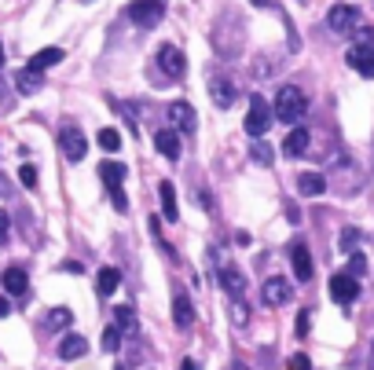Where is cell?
Wrapping results in <instances>:
<instances>
[{
    "mask_svg": "<svg viewBox=\"0 0 374 370\" xmlns=\"http://www.w3.org/2000/svg\"><path fill=\"white\" fill-rule=\"evenodd\" d=\"M114 326H118L121 334L136 330V315H132V308H114Z\"/></svg>",
    "mask_w": 374,
    "mask_h": 370,
    "instance_id": "26",
    "label": "cell"
},
{
    "mask_svg": "<svg viewBox=\"0 0 374 370\" xmlns=\"http://www.w3.org/2000/svg\"><path fill=\"white\" fill-rule=\"evenodd\" d=\"M220 279H224V290L228 293H242V290H246V279H242V271L238 268H224V271H220Z\"/></svg>",
    "mask_w": 374,
    "mask_h": 370,
    "instance_id": "23",
    "label": "cell"
},
{
    "mask_svg": "<svg viewBox=\"0 0 374 370\" xmlns=\"http://www.w3.org/2000/svg\"><path fill=\"white\" fill-rule=\"evenodd\" d=\"M169 125H172V133H180V136H191L194 128H198V118H194V106L191 103H169Z\"/></svg>",
    "mask_w": 374,
    "mask_h": 370,
    "instance_id": "4",
    "label": "cell"
},
{
    "mask_svg": "<svg viewBox=\"0 0 374 370\" xmlns=\"http://www.w3.org/2000/svg\"><path fill=\"white\" fill-rule=\"evenodd\" d=\"M88 352V341L81 337V334H66L62 341H59V356L62 359H81Z\"/></svg>",
    "mask_w": 374,
    "mask_h": 370,
    "instance_id": "16",
    "label": "cell"
},
{
    "mask_svg": "<svg viewBox=\"0 0 374 370\" xmlns=\"http://www.w3.org/2000/svg\"><path fill=\"white\" fill-rule=\"evenodd\" d=\"M363 271H367V257H363V253H348V275L360 279Z\"/></svg>",
    "mask_w": 374,
    "mask_h": 370,
    "instance_id": "28",
    "label": "cell"
},
{
    "mask_svg": "<svg viewBox=\"0 0 374 370\" xmlns=\"http://www.w3.org/2000/svg\"><path fill=\"white\" fill-rule=\"evenodd\" d=\"M15 84H18V92H22V96H33V92H40V74L22 70V74L15 77Z\"/></svg>",
    "mask_w": 374,
    "mask_h": 370,
    "instance_id": "24",
    "label": "cell"
},
{
    "mask_svg": "<svg viewBox=\"0 0 374 370\" xmlns=\"http://www.w3.org/2000/svg\"><path fill=\"white\" fill-rule=\"evenodd\" d=\"M348 67L356 70V74H363V77H374V48H348Z\"/></svg>",
    "mask_w": 374,
    "mask_h": 370,
    "instance_id": "12",
    "label": "cell"
},
{
    "mask_svg": "<svg viewBox=\"0 0 374 370\" xmlns=\"http://www.w3.org/2000/svg\"><path fill=\"white\" fill-rule=\"evenodd\" d=\"M272 118H275L272 106L264 103L260 96H253L250 99V111H246V133L253 140H264V136H268V128H272Z\"/></svg>",
    "mask_w": 374,
    "mask_h": 370,
    "instance_id": "3",
    "label": "cell"
},
{
    "mask_svg": "<svg viewBox=\"0 0 374 370\" xmlns=\"http://www.w3.org/2000/svg\"><path fill=\"white\" fill-rule=\"evenodd\" d=\"M48 323H52V326H70V323H74V315H70V312H66V308H52Z\"/></svg>",
    "mask_w": 374,
    "mask_h": 370,
    "instance_id": "30",
    "label": "cell"
},
{
    "mask_svg": "<svg viewBox=\"0 0 374 370\" xmlns=\"http://www.w3.org/2000/svg\"><path fill=\"white\" fill-rule=\"evenodd\" d=\"M0 62H4V45H0Z\"/></svg>",
    "mask_w": 374,
    "mask_h": 370,
    "instance_id": "41",
    "label": "cell"
},
{
    "mask_svg": "<svg viewBox=\"0 0 374 370\" xmlns=\"http://www.w3.org/2000/svg\"><path fill=\"white\" fill-rule=\"evenodd\" d=\"M297 334H308V312H301V319H297Z\"/></svg>",
    "mask_w": 374,
    "mask_h": 370,
    "instance_id": "38",
    "label": "cell"
},
{
    "mask_svg": "<svg viewBox=\"0 0 374 370\" xmlns=\"http://www.w3.org/2000/svg\"><path fill=\"white\" fill-rule=\"evenodd\" d=\"M308 150V128H301V125H294L290 128V136L282 140V155H290V158H297V155H304Z\"/></svg>",
    "mask_w": 374,
    "mask_h": 370,
    "instance_id": "14",
    "label": "cell"
},
{
    "mask_svg": "<svg viewBox=\"0 0 374 370\" xmlns=\"http://www.w3.org/2000/svg\"><path fill=\"white\" fill-rule=\"evenodd\" d=\"M0 282H4V290H8L11 297L26 293V286H30V279H26V271H22V268H8V271H4V279H0Z\"/></svg>",
    "mask_w": 374,
    "mask_h": 370,
    "instance_id": "19",
    "label": "cell"
},
{
    "mask_svg": "<svg viewBox=\"0 0 374 370\" xmlns=\"http://www.w3.org/2000/svg\"><path fill=\"white\" fill-rule=\"evenodd\" d=\"M84 4H88V0H84Z\"/></svg>",
    "mask_w": 374,
    "mask_h": 370,
    "instance_id": "43",
    "label": "cell"
},
{
    "mask_svg": "<svg viewBox=\"0 0 374 370\" xmlns=\"http://www.w3.org/2000/svg\"><path fill=\"white\" fill-rule=\"evenodd\" d=\"M250 4H257V8H264V4H268V0H250Z\"/></svg>",
    "mask_w": 374,
    "mask_h": 370,
    "instance_id": "40",
    "label": "cell"
},
{
    "mask_svg": "<svg viewBox=\"0 0 374 370\" xmlns=\"http://www.w3.org/2000/svg\"><path fill=\"white\" fill-rule=\"evenodd\" d=\"M172 319H176V326H191L194 323V308H191L187 293H176L172 297Z\"/></svg>",
    "mask_w": 374,
    "mask_h": 370,
    "instance_id": "21",
    "label": "cell"
},
{
    "mask_svg": "<svg viewBox=\"0 0 374 370\" xmlns=\"http://www.w3.org/2000/svg\"><path fill=\"white\" fill-rule=\"evenodd\" d=\"M158 194H162V213H165V220H176L180 216V206H176V187L169 180L158 184Z\"/></svg>",
    "mask_w": 374,
    "mask_h": 370,
    "instance_id": "17",
    "label": "cell"
},
{
    "mask_svg": "<svg viewBox=\"0 0 374 370\" xmlns=\"http://www.w3.org/2000/svg\"><path fill=\"white\" fill-rule=\"evenodd\" d=\"M235 370H246V366H235Z\"/></svg>",
    "mask_w": 374,
    "mask_h": 370,
    "instance_id": "42",
    "label": "cell"
},
{
    "mask_svg": "<svg viewBox=\"0 0 374 370\" xmlns=\"http://www.w3.org/2000/svg\"><path fill=\"white\" fill-rule=\"evenodd\" d=\"M121 286V271L118 268H103L99 275H96V290H99V297H110Z\"/></svg>",
    "mask_w": 374,
    "mask_h": 370,
    "instance_id": "20",
    "label": "cell"
},
{
    "mask_svg": "<svg viewBox=\"0 0 374 370\" xmlns=\"http://www.w3.org/2000/svg\"><path fill=\"white\" fill-rule=\"evenodd\" d=\"M154 147H158L169 162H176V158H180V133L162 128V133H154Z\"/></svg>",
    "mask_w": 374,
    "mask_h": 370,
    "instance_id": "13",
    "label": "cell"
},
{
    "mask_svg": "<svg viewBox=\"0 0 374 370\" xmlns=\"http://www.w3.org/2000/svg\"><path fill=\"white\" fill-rule=\"evenodd\" d=\"M4 315H11V301L0 297V319H4Z\"/></svg>",
    "mask_w": 374,
    "mask_h": 370,
    "instance_id": "37",
    "label": "cell"
},
{
    "mask_svg": "<svg viewBox=\"0 0 374 370\" xmlns=\"http://www.w3.org/2000/svg\"><path fill=\"white\" fill-rule=\"evenodd\" d=\"M330 297H334L338 304H352L360 297V279H352L348 271L334 275V279H330Z\"/></svg>",
    "mask_w": 374,
    "mask_h": 370,
    "instance_id": "7",
    "label": "cell"
},
{
    "mask_svg": "<svg viewBox=\"0 0 374 370\" xmlns=\"http://www.w3.org/2000/svg\"><path fill=\"white\" fill-rule=\"evenodd\" d=\"M235 96H238V84L231 77H213L209 81V99L216 111H228V106H235Z\"/></svg>",
    "mask_w": 374,
    "mask_h": 370,
    "instance_id": "6",
    "label": "cell"
},
{
    "mask_svg": "<svg viewBox=\"0 0 374 370\" xmlns=\"http://www.w3.org/2000/svg\"><path fill=\"white\" fill-rule=\"evenodd\" d=\"M99 147L103 150H118L121 147V133H118V128H103V133H99Z\"/></svg>",
    "mask_w": 374,
    "mask_h": 370,
    "instance_id": "27",
    "label": "cell"
},
{
    "mask_svg": "<svg viewBox=\"0 0 374 370\" xmlns=\"http://www.w3.org/2000/svg\"><path fill=\"white\" fill-rule=\"evenodd\" d=\"M128 18L140 30H154L165 18V0H132V4H128Z\"/></svg>",
    "mask_w": 374,
    "mask_h": 370,
    "instance_id": "2",
    "label": "cell"
},
{
    "mask_svg": "<svg viewBox=\"0 0 374 370\" xmlns=\"http://www.w3.org/2000/svg\"><path fill=\"white\" fill-rule=\"evenodd\" d=\"M8 238V213H0V242Z\"/></svg>",
    "mask_w": 374,
    "mask_h": 370,
    "instance_id": "36",
    "label": "cell"
},
{
    "mask_svg": "<svg viewBox=\"0 0 374 370\" xmlns=\"http://www.w3.org/2000/svg\"><path fill=\"white\" fill-rule=\"evenodd\" d=\"M356 238H360V235H356V231L348 228V231L341 235V246H345V250H352V246H356Z\"/></svg>",
    "mask_w": 374,
    "mask_h": 370,
    "instance_id": "35",
    "label": "cell"
},
{
    "mask_svg": "<svg viewBox=\"0 0 374 370\" xmlns=\"http://www.w3.org/2000/svg\"><path fill=\"white\" fill-rule=\"evenodd\" d=\"M275 118L279 121H286V125H297L304 114H308V96L297 89V84H282L279 89V96H275Z\"/></svg>",
    "mask_w": 374,
    "mask_h": 370,
    "instance_id": "1",
    "label": "cell"
},
{
    "mask_svg": "<svg viewBox=\"0 0 374 370\" xmlns=\"http://www.w3.org/2000/svg\"><path fill=\"white\" fill-rule=\"evenodd\" d=\"M55 62H62V48H40L30 62H26V70H33V74H44L48 67H55Z\"/></svg>",
    "mask_w": 374,
    "mask_h": 370,
    "instance_id": "15",
    "label": "cell"
},
{
    "mask_svg": "<svg viewBox=\"0 0 374 370\" xmlns=\"http://www.w3.org/2000/svg\"><path fill=\"white\" fill-rule=\"evenodd\" d=\"M264 304H272V308H279V304H286V301H290L294 297V282H286V279H268V282H264Z\"/></svg>",
    "mask_w": 374,
    "mask_h": 370,
    "instance_id": "9",
    "label": "cell"
},
{
    "mask_svg": "<svg viewBox=\"0 0 374 370\" xmlns=\"http://www.w3.org/2000/svg\"><path fill=\"white\" fill-rule=\"evenodd\" d=\"M118 344H121V330H118V326H110V330L103 334V348H106V352H114Z\"/></svg>",
    "mask_w": 374,
    "mask_h": 370,
    "instance_id": "29",
    "label": "cell"
},
{
    "mask_svg": "<svg viewBox=\"0 0 374 370\" xmlns=\"http://www.w3.org/2000/svg\"><path fill=\"white\" fill-rule=\"evenodd\" d=\"M59 147H62V155L70 162H81L88 155V140L77 133V128H62V133H59Z\"/></svg>",
    "mask_w": 374,
    "mask_h": 370,
    "instance_id": "8",
    "label": "cell"
},
{
    "mask_svg": "<svg viewBox=\"0 0 374 370\" xmlns=\"http://www.w3.org/2000/svg\"><path fill=\"white\" fill-rule=\"evenodd\" d=\"M290 370H312V363H308V356H294L290 359Z\"/></svg>",
    "mask_w": 374,
    "mask_h": 370,
    "instance_id": "34",
    "label": "cell"
},
{
    "mask_svg": "<svg viewBox=\"0 0 374 370\" xmlns=\"http://www.w3.org/2000/svg\"><path fill=\"white\" fill-rule=\"evenodd\" d=\"M290 264H294L297 282H308V279H312V257H308V246H304V242H294V246H290Z\"/></svg>",
    "mask_w": 374,
    "mask_h": 370,
    "instance_id": "11",
    "label": "cell"
},
{
    "mask_svg": "<svg viewBox=\"0 0 374 370\" xmlns=\"http://www.w3.org/2000/svg\"><path fill=\"white\" fill-rule=\"evenodd\" d=\"M297 191L308 194V198H316V194L326 191V180L319 176V172H301V176H297Z\"/></svg>",
    "mask_w": 374,
    "mask_h": 370,
    "instance_id": "18",
    "label": "cell"
},
{
    "mask_svg": "<svg viewBox=\"0 0 374 370\" xmlns=\"http://www.w3.org/2000/svg\"><path fill=\"white\" fill-rule=\"evenodd\" d=\"M326 23H330V30L334 33H352L360 26V11L352 8V4H334L330 8V15H326Z\"/></svg>",
    "mask_w": 374,
    "mask_h": 370,
    "instance_id": "5",
    "label": "cell"
},
{
    "mask_svg": "<svg viewBox=\"0 0 374 370\" xmlns=\"http://www.w3.org/2000/svg\"><path fill=\"white\" fill-rule=\"evenodd\" d=\"M158 67L165 74H172V77H180L187 70V55L176 48V45H165V48H158Z\"/></svg>",
    "mask_w": 374,
    "mask_h": 370,
    "instance_id": "10",
    "label": "cell"
},
{
    "mask_svg": "<svg viewBox=\"0 0 374 370\" xmlns=\"http://www.w3.org/2000/svg\"><path fill=\"white\" fill-rule=\"evenodd\" d=\"M18 180L26 184V187H33V184H37V169H33V165H22V169H18Z\"/></svg>",
    "mask_w": 374,
    "mask_h": 370,
    "instance_id": "31",
    "label": "cell"
},
{
    "mask_svg": "<svg viewBox=\"0 0 374 370\" xmlns=\"http://www.w3.org/2000/svg\"><path fill=\"white\" fill-rule=\"evenodd\" d=\"M180 370H198V363H194V359H184V363H180Z\"/></svg>",
    "mask_w": 374,
    "mask_h": 370,
    "instance_id": "39",
    "label": "cell"
},
{
    "mask_svg": "<svg viewBox=\"0 0 374 370\" xmlns=\"http://www.w3.org/2000/svg\"><path fill=\"white\" fill-rule=\"evenodd\" d=\"M231 323H235V326H246V304H235V312H231Z\"/></svg>",
    "mask_w": 374,
    "mask_h": 370,
    "instance_id": "33",
    "label": "cell"
},
{
    "mask_svg": "<svg viewBox=\"0 0 374 370\" xmlns=\"http://www.w3.org/2000/svg\"><path fill=\"white\" fill-rule=\"evenodd\" d=\"M125 172H128V169H125L121 162H103V165H99V176H103V184H106L110 191H114V187H121Z\"/></svg>",
    "mask_w": 374,
    "mask_h": 370,
    "instance_id": "22",
    "label": "cell"
},
{
    "mask_svg": "<svg viewBox=\"0 0 374 370\" xmlns=\"http://www.w3.org/2000/svg\"><path fill=\"white\" fill-rule=\"evenodd\" d=\"M110 202H114V209H118V213H125V209H128V202H125L121 187H114V191H110Z\"/></svg>",
    "mask_w": 374,
    "mask_h": 370,
    "instance_id": "32",
    "label": "cell"
},
{
    "mask_svg": "<svg viewBox=\"0 0 374 370\" xmlns=\"http://www.w3.org/2000/svg\"><path fill=\"white\" fill-rule=\"evenodd\" d=\"M250 155H253V162H260V165H272V162H275V150L268 147V140H253V143H250Z\"/></svg>",
    "mask_w": 374,
    "mask_h": 370,
    "instance_id": "25",
    "label": "cell"
}]
</instances>
